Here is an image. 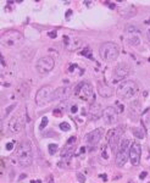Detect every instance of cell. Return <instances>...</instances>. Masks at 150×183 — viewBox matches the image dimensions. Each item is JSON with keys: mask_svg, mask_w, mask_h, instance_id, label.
Segmentation results:
<instances>
[{"mask_svg": "<svg viewBox=\"0 0 150 183\" xmlns=\"http://www.w3.org/2000/svg\"><path fill=\"white\" fill-rule=\"evenodd\" d=\"M48 36L50 38H56V31H50L49 33H48Z\"/></svg>", "mask_w": 150, "mask_h": 183, "instance_id": "cell-29", "label": "cell"}, {"mask_svg": "<svg viewBox=\"0 0 150 183\" xmlns=\"http://www.w3.org/2000/svg\"><path fill=\"white\" fill-rule=\"evenodd\" d=\"M71 15H72V10H71V9H70V10H67V12H66V18H67V20H68V18H70V16H71Z\"/></svg>", "mask_w": 150, "mask_h": 183, "instance_id": "cell-33", "label": "cell"}, {"mask_svg": "<svg viewBox=\"0 0 150 183\" xmlns=\"http://www.w3.org/2000/svg\"><path fill=\"white\" fill-rule=\"evenodd\" d=\"M131 142L128 139H124L119 144V150L116 154V165L121 167L126 164V161L129 159V148H131Z\"/></svg>", "mask_w": 150, "mask_h": 183, "instance_id": "cell-5", "label": "cell"}, {"mask_svg": "<svg viewBox=\"0 0 150 183\" xmlns=\"http://www.w3.org/2000/svg\"><path fill=\"white\" fill-rule=\"evenodd\" d=\"M23 36L17 29H9L1 34V45L6 48H16L22 44Z\"/></svg>", "mask_w": 150, "mask_h": 183, "instance_id": "cell-2", "label": "cell"}, {"mask_svg": "<svg viewBox=\"0 0 150 183\" xmlns=\"http://www.w3.org/2000/svg\"><path fill=\"white\" fill-rule=\"evenodd\" d=\"M14 144H15V143H12V142L7 143V144H6V150H9V152H10V150H12V149H14Z\"/></svg>", "mask_w": 150, "mask_h": 183, "instance_id": "cell-28", "label": "cell"}, {"mask_svg": "<svg viewBox=\"0 0 150 183\" xmlns=\"http://www.w3.org/2000/svg\"><path fill=\"white\" fill-rule=\"evenodd\" d=\"M117 132H119V130L117 128H112V130H110L108 132V136H106V138H108V144H109V148L111 149V152H116V148L117 145H119V134H117Z\"/></svg>", "mask_w": 150, "mask_h": 183, "instance_id": "cell-13", "label": "cell"}, {"mask_svg": "<svg viewBox=\"0 0 150 183\" xmlns=\"http://www.w3.org/2000/svg\"><path fill=\"white\" fill-rule=\"evenodd\" d=\"M99 93H100L101 96H105V98L111 96L112 95V87L106 85V84H100L99 85Z\"/></svg>", "mask_w": 150, "mask_h": 183, "instance_id": "cell-18", "label": "cell"}, {"mask_svg": "<svg viewBox=\"0 0 150 183\" xmlns=\"http://www.w3.org/2000/svg\"><path fill=\"white\" fill-rule=\"evenodd\" d=\"M74 142H76V137H71L68 141H67V144H71V145H74Z\"/></svg>", "mask_w": 150, "mask_h": 183, "instance_id": "cell-27", "label": "cell"}, {"mask_svg": "<svg viewBox=\"0 0 150 183\" xmlns=\"http://www.w3.org/2000/svg\"><path fill=\"white\" fill-rule=\"evenodd\" d=\"M23 128V120L21 116H16L14 117L11 121H10V125H9V130L11 133L16 134V133H20Z\"/></svg>", "mask_w": 150, "mask_h": 183, "instance_id": "cell-14", "label": "cell"}, {"mask_svg": "<svg viewBox=\"0 0 150 183\" xmlns=\"http://www.w3.org/2000/svg\"><path fill=\"white\" fill-rule=\"evenodd\" d=\"M77 179H78L81 183H84V182H85V177H84L83 175H81V173H77Z\"/></svg>", "mask_w": 150, "mask_h": 183, "instance_id": "cell-26", "label": "cell"}, {"mask_svg": "<svg viewBox=\"0 0 150 183\" xmlns=\"http://www.w3.org/2000/svg\"><path fill=\"white\" fill-rule=\"evenodd\" d=\"M81 54H82L83 56L88 58V59H92V58H93V55H92V50H90V48H88V47H85V48L81 51Z\"/></svg>", "mask_w": 150, "mask_h": 183, "instance_id": "cell-21", "label": "cell"}, {"mask_svg": "<svg viewBox=\"0 0 150 183\" xmlns=\"http://www.w3.org/2000/svg\"><path fill=\"white\" fill-rule=\"evenodd\" d=\"M54 66H55V60L51 56H43L37 61L36 68L40 74H47L54 68Z\"/></svg>", "mask_w": 150, "mask_h": 183, "instance_id": "cell-8", "label": "cell"}, {"mask_svg": "<svg viewBox=\"0 0 150 183\" xmlns=\"http://www.w3.org/2000/svg\"><path fill=\"white\" fill-rule=\"evenodd\" d=\"M49 183H54V179H51V177L49 178Z\"/></svg>", "mask_w": 150, "mask_h": 183, "instance_id": "cell-40", "label": "cell"}, {"mask_svg": "<svg viewBox=\"0 0 150 183\" xmlns=\"http://www.w3.org/2000/svg\"><path fill=\"white\" fill-rule=\"evenodd\" d=\"M60 128H61V131L67 132V131L71 130V126H70L67 122H61V123H60Z\"/></svg>", "mask_w": 150, "mask_h": 183, "instance_id": "cell-23", "label": "cell"}, {"mask_svg": "<svg viewBox=\"0 0 150 183\" xmlns=\"http://www.w3.org/2000/svg\"><path fill=\"white\" fill-rule=\"evenodd\" d=\"M138 93V85L133 81H124L120 83L119 88H117V96L121 99H132Z\"/></svg>", "mask_w": 150, "mask_h": 183, "instance_id": "cell-4", "label": "cell"}, {"mask_svg": "<svg viewBox=\"0 0 150 183\" xmlns=\"http://www.w3.org/2000/svg\"><path fill=\"white\" fill-rule=\"evenodd\" d=\"M76 66H77V65H74V63H73V65H70V68H68V70H70V72H73V71H74V68H76Z\"/></svg>", "mask_w": 150, "mask_h": 183, "instance_id": "cell-35", "label": "cell"}, {"mask_svg": "<svg viewBox=\"0 0 150 183\" xmlns=\"http://www.w3.org/2000/svg\"><path fill=\"white\" fill-rule=\"evenodd\" d=\"M146 175H148V172H146V171H144V172H142V175L139 176V178H140V179H144V178L146 177Z\"/></svg>", "mask_w": 150, "mask_h": 183, "instance_id": "cell-31", "label": "cell"}, {"mask_svg": "<svg viewBox=\"0 0 150 183\" xmlns=\"http://www.w3.org/2000/svg\"><path fill=\"white\" fill-rule=\"evenodd\" d=\"M26 177H27V175H26V173H23V175H21V176H20V178H18V181H22V179H25Z\"/></svg>", "mask_w": 150, "mask_h": 183, "instance_id": "cell-36", "label": "cell"}, {"mask_svg": "<svg viewBox=\"0 0 150 183\" xmlns=\"http://www.w3.org/2000/svg\"><path fill=\"white\" fill-rule=\"evenodd\" d=\"M129 67H128V65H126V63H119L115 70H114V82H120L122 81L123 78H126L128 76V73H129Z\"/></svg>", "mask_w": 150, "mask_h": 183, "instance_id": "cell-12", "label": "cell"}, {"mask_svg": "<svg viewBox=\"0 0 150 183\" xmlns=\"http://www.w3.org/2000/svg\"><path fill=\"white\" fill-rule=\"evenodd\" d=\"M16 105H17V104H12L11 106H9V107H7V109L5 110V115H10V112H11L12 110H15V107H16Z\"/></svg>", "mask_w": 150, "mask_h": 183, "instance_id": "cell-25", "label": "cell"}, {"mask_svg": "<svg viewBox=\"0 0 150 183\" xmlns=\"http://www.w3.org/2000/svg\"><path fill=\"white\" fill-rule=\"evenodd\" d=\"M72 92V88L71 87H60L57 89L54 90L52 93V100H57V99H63L68 96Z\"/></svg>", "mask_w": 150, "mask_h": 183, "instance_id": "cell-16", "label": "cell"}, {"mask_svg": "<svg viewBox=\"0 0 150 183\" xmlns=\"http://www.w3.org/2000/svg\"><path fill=\"white\" fill-rule=\"evenodd\" d=\"M79 152H81V154H83V153L85 152V149H84V148H81V150H79Z\"/></svg>", "mask_w": 150, "mask_h": 183, "instance_id": "cell-38", "label": "cell"}, {"mask_svg": "<svg viewBox=\"0 0 150 183\" xmlns=\"http://www.w3.org/2000/svg\"><path fill=\"white\" fill-rule=\"evenodd\" d=\"M73 150H74V145H71V144H67L65 148L62 149L61 152V156L63 159H70L73 154Z\"/></svg>", "mask_w": 150, "mask_h": 183, "instance_id": "cell-19", "label": "cell"}, {"mask_svg": "<svg viewBox=\"0 0 150 183\" xmlns=\"http://www.w3.org/2000/svg\"><path fill=\"white\" fill-rule=\"evenodd\" d=\"M140 154H142V148L140 144L137 142H132L129 148V161L133 166H138L140 162Z\"/></svg>", "mask_w": 150, "mask_h": 183, "instance_id": "cell-11", "label": "cell"}, {"mask_svg": "<svg viewBox=\"0 0 150 183\" xmlns=\"http://www.w3.org/2000/svg\"><path fill=\"white\" fill-rule=\"evenodd\" d=\"M48 149H49V154H51V155H54V154H56V152H57V149H59V146H57V144H55V143H52V144H49Z\"/></svg>", "mask_w": 150, "mask_h": 183, "instance_id": "cell-22", "label": "cell"}, {"mask_svg": "<svg viewBox=\"0 0 150 183\" xmlns=\"http://www.w3.org/2000/svg\"><path fill=\"white\" fill-rule=\"evenodd\" d=\"M103 120L105 121L106 125H114L117 122V118H119V111H117L115 107L112 106H108L105 107L101 112Z\"/></svg>", "mask_w": 150, "mask_h": 183, "instance_id": "cell-10", "label": "cell"}, {"mask_svg": "<svg viewBox=\"0 0 150 183\" xmlns=\"http://www.w3.org/2000/svg\"><path fill=\"white\" fill-rule=\"evenodd\" d=\"M52 88L50 85H44V87H41L37 94H36V103L38 106H44L47 105L48 103L52 101Z\"/></svg>", "mask_w": 150, "mask_h": 183, "instance_id": "cell-6", "label": "cell"}, {"mask_svg": "<svg viewBox=\"0 0 150 183\" xmlns=\"http://www.w3.org/2000/svg\"><path fill=\"white\" fill-rule=\"evenodd\" d=\"M73 94L78 96L79 99L83 100H90L93 98V88L92 85L87 82H81L77 84V87L74 88Z\"/></svg>", "mask_w": 150, "mask_h": 183, "instance_id": "cell-7", "label": "cell"}, {"mask_svg": "<svg viewBox=\"0 0 150 183\" xmlns=\"http://www.w3.org/2000/svg\"><path fill=\"white\" fill-rule=\"evenodd\" d=\"M103 134H104L103 128H96V130H94V131H92V132H89L87 134L85 141H87V143H89V144H96V143H99Z\"/></svg>", "mask_w": 150, "mask_h": 183, "instance_id": "cell-15", "label": "cell"}, {"mask_svg": "<svg viewBox=\"0 0 150 183\" xmlns=\"http://www.w3.org/2000/svg\"><path fill=\"white\" fill-rule=\"evenodd\" d=\"M77 110H78L77 105H72V106H71V112H72V114H76V112H77Z\"/></svg>", "mask_w": 150, "mask_h": 183, "instance_id": "cell-30", "label": "cell"}, {"mask_svg": "<svg viewBox=\"0 0 150 183\" xmlns=\"http://www.w3.org/2000/svg\"><path fill=\"white\" fill-rule=\"evenodd\" d=\"M52 114H54L55 116H61V115H62V114H61V111H60V110H57V109L52 111Z\"/></svg>", "mask_w": 150, "mask_h": 183, "instance_id": "cell-32", "label": "cell"}, {"mask_svg": "<svg viewBox=\"0 0 150 183\" xmlns=\"http://www.w3.org/2000/svg\"><path fill=\"white\" fill-rule=\"evenodd\" d=\"M119 54H120L119 45L115 44V43H111V42H106L104 44H101V47L99 49V55L106 62L115 61L119 58Z\"/></svg>", "mask_w": 150, "mask_h": 183, "instance_id": "cell-3", "label": "cell"}, {"mask_svg": "<svg viewBox=\"0 0 150 183\" xmlns=\"http://www.w3.org/2000/svg\"><path fill=\"white\" fill-rule=\"evenodd\" d=\"M16 157L18 160V162L21 166L28 167L32 164L33 160V154H32V146H31V142L28 139L22 141L16 149Z\"/></svg>", "mask_w": 150, "mask_h": 183, "instance_id": "cell-1", "label": "cell"}, {"mask_svg": "<svg viewBox=\"0 0 150 183\" xmlns=\"http://www.w3.org/2000/svg\"><path fill=\"white\" fill-rule=\"evenodd\" d=\"M126 36H127V43L132 47H137L140 43V31L134 26H127L126 27Z\"/></svg>", "mask_w": 150, "mask_h": 183, "instance_id": "cell-9", "label": "cell"}, {"mask_svg": "<svg viewBox=\"0 0 150 183\" xmlns=\"http://www.w3.org/2000/svg\"><path fill=\"white\" fill-rule=\"evenodd\" d=\"M133 134L137 137V138H139V139H143L144 137H145V132L143 131V130H140V128H133Z\"/></svg>", "mask_w": 150, "mask_h": 183, "instance_id": "cell-20", "label": "cell"}, {"mask_svg": "<svg viewBox=\"0 0 150 183\" xmlns=\"http://www.w3.org/2000/svg\"><path fill=\"white\" fill-rule=\"evenodd\" d=\"M47 125H48V117L44 116V117L41 118V122H40L39 128H40V130H43V128H45V127H47Z\"/></svg>", "mask_w": 150, "mask_h": 183, "instance_id": "cell-24", "label": "cell"}, {"mask_svg": "<svg viewBox=\"0 0 150 183\" xmlns=\"http://www.w3.org/2000/svg\"><path fill=\"white\" fill-rule=\"evenodd\" d=\"M119 105V112H122L123 110H124V107H123V105L122 104H117Z\"/></svg>", "mask_w": 150, "mask_h": 183, "instance_id": "cell-34", "label": "cell"}, {"mask_svg": "<svg viewBox=\"0 0 150 183\" xmlns=\"http://www.w3.org/2000/svg\"><path fill=\"white\" fill-rule=\"evenodd\" d=\"M146 36H148V39H149V42H150V28H149L148 32H146Z\"/></svg>", "mask_w": 150, "mask_h": 183, "instance_id": "cell-37", "label": "cell"}, {"mask_svg": "<svg viewBox=\"0 0 150 183\" xmlns=\"http://www.w3.org/2000/svg\"><path fill=\"white\" fill-rule=\"evenodd\" d=\"M63 43L67 48V50H76L81 47V39L79 38H68L67 36L63 37Z\"/></svg>", "mask_w": 150, "mask_h": 183, "instance_id": "cell-17", "label": "cell"}, {"mask_svg": "<svg viewBox=\"0 0 150 183\" xmlns=\"http://www.w3.org/2000/svg\"><path fill=\"white\" fill-rule=\"evenodd\" d=\"M109 6H110V9H115V4H109Z\"/></svg>", "mask_w": 150, "mask_h": 183, "instance_id": "cell-39", "label": "cell"}]
</instances>
